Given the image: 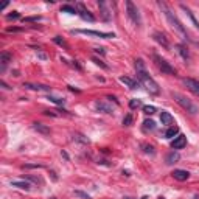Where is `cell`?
I'll return each mask as SVG.
<instances>
[{
	"label": "cell",
	"instance_id": "cell-10",
	"mask_svg": "<svg viewBox=\"0 0 199 199\" xmlns=\"http://www.w3.org/2000/svg\"><path fill=\"white\" fill-rule=\"evenodd\" d=\"M23 87L30 89V90H38V92H50L51 87L48 86H44V84H31V83H25Z\"/></svg>",
	"mask_w": 199,
	"mask_h": 199
},
{
	"label": "cell",
	"instance_id": "cell-31",
	"mask_svg": "<svg viewBox=\"0 0 199 199\" xmlns=\"http://www.w3.org/2000/svg\"><path fill=\"white\" fill-rule=\"evenodd\" d=\"M92 61L95 62L96 66H100V67H101V69H106V70L109 69V67H107V64H104V62H103L101 59H98V58H92Z\"/></svg>",
	"mask_w": 199,
	"mask_h": 199
},
{
	"label": "cell",
	"instance_id": "cell-7",
	"mask_svg": "<svg viewBox=\"0 0 199 199\" xmlns=\"http://www.w3.org/2000/svg\"><path fill=\"white\" fill-rule=\"evenodd\" d=\"M187 146V137L182 134H179L177 137H174V140L171 142V148L173 149H182Z\"/></svg>",
	"mask_w": 199,
	"mask_h": 199
},
{
	"label": "cell",
	"instance_id": "cell-33",
	"mask_svg": "<svg viewBox=\"0 0 199 199\" xmlns=\"http://www.w3.org/2000/svg\"><path fill=\"white\" fill-rule=\"evenodd\" d=\"M123 124H124V126H131V124H132V115H131V114H128V115H126L124 118H123Z\"/></svg>",
	"mask_w": 199,
	"mask_h": 199
},
{
	"label": "cell",
	"instance_id": "cell-36",
	"mask_svg": "<svg viewBox=\"0 0 199 199\" xmlns=\"http://www.w3.org/2000/svg\"><path fill=\"white\" fill-rule=\"evenodd\" d=\"M38 20H41V17H39V16H34V17H25V19H23V22H38Z\"/></svg>",
	"mask_w": 199,
	"mask_h": 199
},
{
	"label": "cell",
	"instance_id": "cell-39",
	"mask_svg": "<svg viewBox=\"0 0 199 199\" xmlns=\"http://www.w3.org/2000/svg\"><path fill=\"white\" fill-rule=\"evenodd\" d=\"M22 28H14V26H10V28H6L8 33H11V31H20Z\"/></svg>",
	"mask_w": 199,
	"mask_h": 199
},
{
	"label": "cell",
	"instance_id": "cell-27",
	"mask_svg": "<svg viewBox=\"0 0 199 199\" xmlns=\"http://www.w3.org/2000/svg\"><path fill=\"white\" fill-rule=\"evenodd\" d=\"M143 112L146 114V115H152L156 112V107L154 106H143Z\"/></svg>",
	"mask_w": 199,
	"mask_h": 199
},
{
	"label": "cell",
	"instance_id": "cell-18",
	"mask_svg": "<svg viewBox=\"0 0 199 199\" xmlns=\"http://www.w3.org/2000/svg\"><path fill=\"white\" fill-rule=\"evenodd\" d=\"M11 185H13V187H17V188H20V190H25V191H28L30 187H31L25 179H23V180H11Z\"/></svg>",
	"mask_w": 199,
	"mask_h": 199
},
{
	"label": "cell",
	"instance_id": "cell-9",
	"mask_svg": "<svg viewBox=\"0 0 199 199\" xmlns=\"http://www.w3.org/2000/svg\"><path fill=\"white\" fill-rule=\"evenodd\" d=\"M184 81V84L191 90V92H194L196 95H199V83L197 81H194V79H191V78H184L182 79Z\"/></svg>",
	"mask_w": 199,
	"mask_h": 199
},
{
	"label": "cell",
	"instance_id": "cell-12",
	"mask_svg": "<svg viewBox=\"0 0 199 199\" xmlns=\"http://www.w3.org/2000/svg\"><path fill=\"white\" fill-rule=\"evenodd\" d=\"M160 121H162V124H165V126H171L174 123V118H173V115H171L170 112L162 111L160 112Z\"/></svg>",
	"mask_w": 199,
	"mask_h": 199
},
{
	"label": "cell",
	"instance_id": "cell-17",
	"mask_svg": "<svg viewBox=\"0 0 199 199\" xmlns=\"http://www.w3.org/2000/svg\"><path fill=\"white\" fill-rule=\"evenodd\" d=\"M33 129L44 134V135H50V128L45 126V124H42V123H33Z\"/></svg>",
	"mask_w": 199,
	"mask_h": 199
},
{
	"label": "cell",
	"instance_id": "cell-6",
	"mask_svg": "<svg viewBox=\"0 0 199 199\" xmlns=\"http://www.w3.org/2000/svg\"><path fill=\"white\" fill-rule=\"evenodd\" d=\"M73 33H81V34H87V36H96V38H103V39L115 38L114 33H103V31H95V30H75Z\"/></svg>",
	"mask_w": 199,
	"mask_h": 199
},
{
	"label": "cell",
	"instance_id": "cell-26",
	"mask_svg": "<svg viewBox=\"0 0 199 199\" xmlns=\"http://www.w3.org/2000/svg\"><path fill=\"white\" fill-rule=\"evenodd\" d=\"M140 146L143 148V151L146 152V154H151V156H154V154H156V149H154V146H151V145H148V143H142Z\"/></svg>",
	"mask_w": 199,
	"mask_h": 199
},
{
	"label": "cell",
	"instance_id": "cell-8",
	"mask_svg": "<svg viewBox=\"0 0 199 199\" xmlns=\"http://www.w3.org/2000/svg\"><path fill=\"white\" fill-rule=\"evenodd\" d=\"M76 6H78V10H79V13H78V14H79L81 17H83L84 20H89V22H95V17H93L92 14H90V11H89L87 8L84 6V3H78Z\"/></svg>",
	"mask_w": 199,
	"mask_h": 199
},
{
	"label": "cell",
	"instance_id": "cell-15",
	"mask_svg": "<svg viewBox=\"0 0 199 199\" xmlns=\"http://www.w3.org/2000/svg\"><path fill=\"white\" fill-rule=\"evenodd\" d=\"M152 38H154V41L159 42L164 48H170V42L167 41V38H165V36L162 34V33H157V31H156L154 34H152Z\"/></svg>",
	"mask_w": 199,
	"mask_h": 199
},
{
	"label": "cell",
	"instance_id": "cell-19",
	"mask_svg": "<svg viewBox=\"0 0 199 199\" xmlns=\"http://www.w3.org/2000/svg\"><path fill=\"white\" fill-rule=\"evenodd\" d=\"M176 48H177V51H179V55L182 56V58H184L185 61H188V59H190V53H188V48L185 47L184 44H177V45H176Z\"/></svg>",
	"mask_w": 199,
	"mask_h": 199
},
{
	"label": "cell",
	"instance_id": "cell-41",
	"mask_svg": "<svg viewBox=\"0 0 199 199\" xmlns=\"http://www.w3.org/2000/svg\"><path fill=\"white\" fill-rule=\"evenodd\" d=\"M107 100H112L115 104H118V101H117V98H115V96H107Z\"/></svg>",
	"mask_w": 199,
	"mask_h": 199
},
{
	"label": "cell",
	"instance_id": "cell-34",
	"mask_svg": "<svg viewBox=\"0 0 199 199\" xmlns=\"http://www.w3.org/2000/svg\"><path fill=\"white\" fill-rule=\"evenodd\" d=\"M19 17H20V14L14 11L13 14H8V16H6V19H8V20H17V19H19Z\"/></svg>",
	"mask_w": 199,
	"mask_h": 199
},
{
	"label": "cell",
	"instance_id": "cell-24",
	"mask_svg": "<svg viewBox=\"0 0 199 199\" xmlns=\"http://www.w3.org/2000/svg\"><path fill=\"white\" fill-rule=\"evenodd\" d=\"M61 11L62 13H69V14H78V10L75 6H72V5H62L61 6Z\"/></svg>",
	"mask_w": 199,
	"mask_h": 199
},
{
	"label": "cell",
	"instance_id": "cell-22",
	"mask_svg": "<svg viewBox=\"0 0 199 199\" xmlns=\"http://www.w3.org/2000/svg\"><path fill=\"white\" fill-rule=\"evenodd\" d=\"M179 134V128L177 126H170V128L167 129V132H165V137L167 139H173L174 135H177Z\"/></svg>",
	"mask_w": 199,
	"mask_h": 199
},
{
	"label": "cell",
	"instance_id": "cell-2",
	"mask_svg": "<svg viewBox=\"0 0 199 199\" xmlns=\"http://www.w3.org/2000/svg\"><path fill=\"white\" fill-rule=\"evenodd\" d=\"M135 69H137V78L140 79V83L143 84V87L146 89L149 93L157 95L160 92V87H159V84L156 83V81L146 73V70H145V64H143L142 59L135 61Z\"/></svg>",
	"mask_w": 199,
	"mask_h": 199
},
{
	"label": "cell",
	"instance_id": "cell-32",
	"mask_svg": "<svg viewBox=\"0 0 199 199\" xmlns=\"http://www.w3.org/2000/svg\"><path fill=\"white\" fill-rule=\"evenodd\" d=\"M73 137H75V140H78V142H81V143H89V142H90L89 139H86L84 135H81V134H75Z\"/></svg>",
	"mask_w": 199,
	"mask_h": 199
},
{
	"label": "cell",
	"instance_id": "cell-21",
	"mask_svg": "<svg viewBox=\"0 0 199 199\" xmlns=\"http://www.w3.org/2000/svg\"><path fill=\"white\" fill-rule=\"evenodd\" d=\"M180 8H182V10H184V11L187 13V16L190 17V20H191V22H193V25H194V26H196V28L199 30V22L196 20V17L193 16V13H191V11H190V8H187V6H185L184 3H180Z\"/></svg>",
	"mask_w": 199,
	"mask_h": 199
},
{
	"label": "cell",
	"instance_id": "cell-28",
	"mask_svg": "<svg viewBox=\"0 0 199 199\" xmlns=\"http://www.w3.org/2000/svg\"><path fill=\"white\" fill-rule=\"evenodd\" d=\"M140 106H142V101H140V100H137V98L131 100V101H129V107H131V109H135V107H140Z\"/></svg>",
	"mask_w": 199,
	"mask_h": 199
},
{
	"label": "cell",
	"instance_id": "cell-38",
	"mask_svg": "<svg viewBox=\"0 0 199 199\" xmlns=\"http://www.w3.org/2000/svg\"><path fill=\"white\" fill-rule=\"evenodd\" d=\"M93 50H95L96 53H100V55H104V53H106V50H104V48H101V47H100V48L96 47V48H93Z\"/></svg>",
	"mask_w": 199,
	"mask_h": 199
},
{
	"label": "cell",
	"instance_id": "cell-25",
	"mask_svg": "<svg viewBox=\"0 0 199 199\" xmlns=\"http://www.w3.org/2000/svg\"><path fill=\"white\" fill-rule=\"evenodd\" d=\"M143 129L145 131H154L156 129V123L152 120H145L143 121Z\"/></svg>",
	"mask_w": 199,
	"mask_h": 199
},
{
	"label": "cell",
	"instance_id": "cell-20",
	"mask_svg": "<svg viewBox=\"0 0 199 199\" xmlns=\"http://www.w3.org/2000/svg\"><path fill=\"white\" fill-rule=\"evenodd\" d=\"M11 61V55L8 51H2L0 53V64H2V70H5V67L8 66V62Z\"/></svg>",
	"mask_w": 199,
	"mask_h": 199
},
{
	"label": "cell",
	"instance_id": "cell-40",
	"mask_svg": "<svg viewBox=\"0 0 199 199\" xmlns=\"http://www.w3.org/2000/svg\"><path fill=\"white\" fill-rule=\"evenodd\" d=\"M0 84H2V87H5V89H6V90H10V89H11V87H10V86H8V84H6V83H5V81H0Z\"/></svg>",
	"mask_w": 199,
	"mask_h": 199
},
{
	"label": "cell",
	"instance_id": "cell-3",
	"mask_svg": "<svg viewBox=\"0 0 199 199\" xmlns=\"http://www.w3.org/2000/svg\"><path fill=\"white\" fill-rule=\"evenodd\" d=\"M171 96H173L174 101H176L179 106H182L188 114H193V115H194V114H197V112H199V107H197V106H196V104H194L190 98H187L185 95L179 93V92H173V93H171Z\"/></svg>",
	"mask_w": 199,
	"mask_h": 199
},
{
	"label": "cell",
	"instance_id": "cell-35",
	"mask_svg": "<svg viewBox=\"0 0 199 199\" xmlns=\"http://www.w3.org/2000/svg\"><path fill=\"white\" fill-rule=\"evenodd\" d=\"M36 55H38V58H39L41 61H47V59H48V56L45 55L44 51H41V50H38V51H36Z\"/></svg>",
	"mask_w": 199,
	"mask_h": 199
},
{
	"label": "cell",
	"instance_id": "cell-1",
	"mask_svg": "<svg viewBox=\"0 0 199 199\" xmlns=\"http://www.w3.org/2000/svg\"><path fill=\"white\" fill-rule=\"evenodd\" d=\"M157 5H159V8L162 10V13L165 14L167 20L170 22V25L173 26V28H174V30H176V31H177L180 36H182V38H184L185 41L193 42V41H191V38L188 36V33H187V30H185V26H184V25H182V22H180V20L177 19V17L174 16V13L170 10V6H168L165 2H162V0H159V2H157Z\"/></svg>",
	"mask_w": 199,
	"mask_h": 199
},
{
	"label": "cell",
	"instance_id": "cell-16",
	"mask_svg": "<svg viewBox=\"0 0 199 199\" xmlns=\"http://www.w3.org/2000/svg\"><path fill=\"white\" fill-rule=\"evenodd\" d=\"M98 6H100V13H101V17L106 20V22H109L111 20V13L109 10H107V5L104 2H98Z\"/></svg>",
	"mask_w": 199,
	"mask_h": 199
},
{
	"label": "cell",
	"instance_id": "cell-4",
	"mask_svg": "<svg viewBox=\"0 0 199 199\" xmlns=\"http://www.w3.org/2000/svg\"><path fill=\"white\" fill-rule=\"evenodd\" d=\"M152 59H154L156 66L159 67V70L162 72V73H165V75H176L174 67L171 66L168 61H165L164 58H160L159 55H152Z\"/></svg>",
	"mask_w": 199,
	"mask_h": 199
},
{
	"label": "cell",
	"instance_id": "cell-42",
	"mask_svg": "<svg viewBox=\"0 0 199 199\" xmlns=\"http://www.w3.org/2000/svg\"><path fill=\"white\" fill-rule=\"evenodd\" d=\"M8 6V3H2V5H0V10H3V8H6Z\"/></svg>",
	"mask_w": 199,
	"mask_h": 199
},
{
	"label": "cell",
	"instance_id": "cell-37",
	"mask_svg": "<svg viewBox=\"0 0 199 199\" xmlns=\"http://www.w3.org/2000/svg\"><path fill=\"white\" fill-rule=\"evenodd\" d=\"M75 196L84 197V199H90V196H89V194H86V193H83V191H79V190H76V191H75Z\"/></svg>",
	"mask_w": 199,
	"mask_h": 199
},
{
	"label": "cell",
	"instance_id": "cell-44",
	"mask_svg": "<svg viewBox=\"0 0 199 199\" xmlns=\"http://www.w3.org/2000/svg\"><path fill=\"white\" fill-rule=\"evenodd\" d=\"M51 199H56V197H51Z\"/></svg>",
	"mask_w": 199,
	"mask_h": 199
},
{
	"label": "cell",
	"instance_id": "cell-29",
	"mask_svg": "<svg viewBox=\"0 0 199 199\" xmlns=\"http://www.w3.org/2000/svg\"><path fill=\"white\" fill-rule=\"evenodd\" d=\"M53 41H55V42H56L58 45H61V47H66V48L69 47V45L66 44V41H64V39H61L59 36H55V38H53Z\"/></svg>",
	"mask_w": 199,
	"mask_h": 199
},
{
	"label": "cell",
	"instance_id": "cell-30",
	"mask_svg": "<svg viewBox=\"0 0 199 199\" xmlns=\"http://www.w3.org/2000/svg\"><path fill=\"white\" fill-rule=\"evenodd\" d=\"M48 100H50V101H53L55 104H61V106L66 103V100H62V98H56V96H48Z\"/></svg>",
	"mask_w": 199,
	"mask_h": 199
},
{
	"label": "cell",
	"instance_id": "cell-14",
	"mask_svg": "<svg viewBox=\"0 0 199 199\" xmlns=\"http://www.w3.org/2000/svg\"><path fill=\"white\" fill-rule=\"evenodd\" d=\"M120 83H123L126 87H129L131 90H134V89L139 87V83H137V81H134V79L129 78V76H120Z\"/></svg>",
	"mask_w": 199,
	"mask_h": 199
},
{
	"label": "cell",
	"instance_id": "cell-13",
	"mask_svg": "<svg viewBox=\"0 0 199 199\" xmlns=\"http://www.w3.org/2000/svg\"><path fill=\"white\" fill-rule=\"evenodd\" d=\"M173 177L176 180H179V182H184V180H187L190 177V173L185 170H174L173 171Z\"/></svg>",
	"mask_w": 199,
	"mask_h": 199
},
{
	"label": "cell",
	"instance_id": "cell-11",
	"mask_svg": "<svg viewBox=\"0 0 199 199\" xmlns=\"http://www.w3.org/2000/svg\"><path fill=\"white\" fill-rule=\"evenodd\" d=\"M95 107H96L100 112H103V114H112V112H114L112 106L107 104V103H104V101H96V103H95Z\"/></svg>",
	"mask_w": 199,
	"mask_h": 199
},
{
	"label": "cell",
	"instance_id": "cell-23",
	"mask_svg": "<svg viewBox=\"0 0 199 199\" xmlns=\"http://www.w3.org/2000/svg\"><path fill=\"white\" fill-rule=\"evenodd\" d=\"M177 160H179V154H177V152H174V151H171L170 154L167 156V164H168V165L176 164Z\"/></svg>",
	"mask_w": 199,
	"mask_h": 199
},
{
	"label": "cell",
	"instance_id": "cell-5",
	"mask_svg": "<svg viewBox=\"0 0 199 199\" xmlns=\"http://www.w3.org/2000/svg\"><path fill=\"white\" fill-rule=\"evenodd\" d=\"M126 13H128V17L129 19L137 25V26H140L142 25V16H140V13H139V8L135 6L131 0H126Z\"/></svg>",
	"mask_w": 199,
	"mask_h": 199
},
{
	"label": "cell",
	"instance_id": "cell-43",
	"mask_svg": "<svg viewBox=\"0 0 199 199\" xmlns=\"http://www.w3.org/2000/svg\"><path fill=\"white\" fill-rule=\"evenodd\" d=\"M159 199H165V197H159Z\"/></svg>",
	"mask_w": 199,
	"mask_h": 199
}]
</instances>
